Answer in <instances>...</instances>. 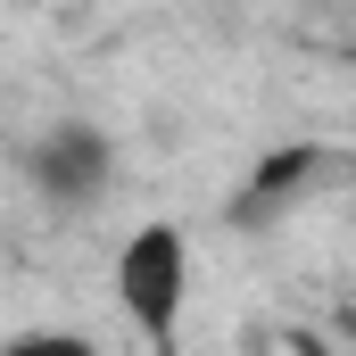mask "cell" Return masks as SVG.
Returning <instances> with one entry per match:
<instances>
[{"mask_svg":"<svg viewBox=\"0 0 356 356\" xmlns=\"http://www.w3.org/2000/svg\"><path fill=\"white\" fill-rule=\"evenodd\" d=\"M116 307L158 356L182 348V315H191V232L182 224L149 216V224L124 232V249H116Z\"/></svg>","mask_w":356,"mask_h":356,"instance_id":"obj_1","label":"cell"},{"mask_svg":"<svg viewBox=\"0 0 356 356\" xmlns=\"http://www.w3.org/2000/svg\"><path fill=\"white\" fill-rule=\"evenodd\" d=\"M25 182L42 191V207H58V216H91L99 199H108V182H116V141L83 124V116H58L33 149H25Z\"/></svg>","mask_w":356,"mask_h":356,"instance_id":"obj_2","label":"cell"},{"mask_svg":"<svg viewBox=\"0 0 356 356\" xmlns=\"http://www.w3.org/2000/svg\"><path fill=\"white\" fill-rule=\"evenodd\" d=\"M0 356H99V340H83V332H17V340H0Z\"/></svg>","mask_w":356,"mask_h":356,"instance_id":"obj_3","label":"cell"}]
</instances>
